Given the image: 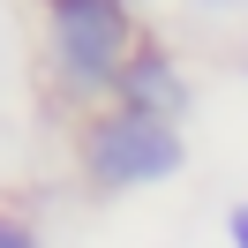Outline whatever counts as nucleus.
I'll return each mask as SVG.
<instances>
[{
    "label": "nucleus",
    "mask_w": 248,
    "mask_h": 248,
    "mask_svg": "<svg viewBox=\"0 0 248 248\" xmlns=\"http://www.w3.org/2000/svg\"><path fill=\"white\" fill-rule=\"evenodd\" d=\"M188 8H203V16H233V8H248V0H188Z\"/></svg>",
    "instance_id": "obj_5"
},
{
    "label": "nucleus",
    "mask_w": 248,
    "mask_h": 248,
    "mask_svg": "<svg viewBox=\"0 0 248 248\" xmlns=\"http://www.w3.org/2000/svg\"><path fill=\"white\" fill-rule=\"evenodd\" d=\"M181 158H188L181 128L158 121V113H143V106H113V113H98V121L83 128V173H91L98 188H113V196L173 181Z\"/></svg>",
    "instance_id": "obj_1"
},
{
    "label": "nucleus",
    "mask_w": 248,
    "mask_h": 248,
    "mask_svg": "<svg viewBox=\"0 0 248 248\" xmlns=\"http://www.w3.org/2000/svg\"><path fill=\"white\" fill-rule=\"evenodd\" d=\"M121 91H128V106L158 113V121H181V113H188V83L173 76L166 53H136V61H128V76H121Z\"/></svg>",
    "instance_id": "obj_3"
},
{
    "label": "nucleus",
    "mask_w": 248,
    "mask_h": 248,
    "mask_svg": "<svg viewBox=\"0 0 248 248\" xmlns=\"http://www.w3.org/2000/svg\"><path fill=\"white\" fill-rule=\"evenodd\" d=\"M0 248H46V233H38L23 211H0Z\"/></svg>",
    "instance_id": "obj_4"
},
{
    "label": "nucleus",
    "mask_w": 248,
    "mask_h": 248,
    "mask_svg": "<svg viewBox=\"0 0 248 248\" xmlns=\"http://www.w3.org/2000/svg\"><path fill=\"white\" fill-rule=\"evenodd\" d=\"M53 16V68L68 91H113L128 76V0H46Z\"/></svg>",
    "instance_id": "obj_2"
},
{
    "label": "nucleus",
    "mask_w": 248,
    "mask_h": 248,
    "mask_svg": "<svg viewBox=\"0 0 248 248\" xmlns=\"http://www.w3.org/2000/svg\"><path fill=\"white\" fill-rule=\"evenodd\" d=\"M233 248H248V203L233 211Z\"/></svg>",
    "instance_id": "obj_6"
}]
</instances>
